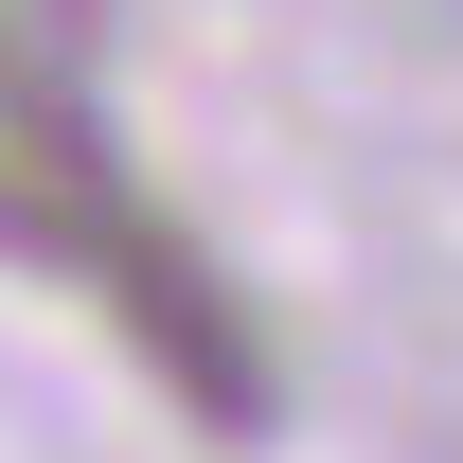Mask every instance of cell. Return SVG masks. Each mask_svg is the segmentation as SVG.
<instances>
[{
    "label": "cell",
    "mask_w": 463,
    "mask_h": 463,
    "mask_svg": "<svg viewBox=\"0 0 463 463\" xmlns=\"http://www.w3.org/2000/svg\"><path fill=\"white\" fill-rule=\"evenodd\" d=\"M125 214H143V196H125V161H108V125H90V90H71L54 36L0 0V250L90 286V250H108Z\"/></svg>",
    "instance_id": "cell-1"
},
{
    "label": "cell",
    "mask_w": 463,
    "mask_h": 463,
    "mask_svg": "<svg viewBox=\"0 0 463 463\" xmlns=\"http://www.w3.org/2000/svg\"><path fill=\"white\" fill-rule=\"evenodd\" d=\"M18 18H36V0H18ZM54 18H90V0H54Z\"/></svg>",
    "instance_id": "cell-2"
}]
</instances>
